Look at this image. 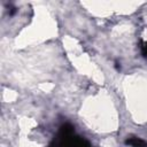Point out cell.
Wrapping results in <instances>:
<instances>
[{
    "instance_id": "obj_1",
    "label": "cell",
    "mask_w": 147,
    "mask_h": 147,
    "mask_svg": "<svg viewBox=\"0 0 147 147\" xmlns=\"http://www.w3.org/2000/svg\"><path fill=\"white\" fill-rule=\"evenodd\" d=\"M79 113L82 121L96 133H111L118 126V113L114 102L101 91L86 98Z\"/></svg>"
},
{
    "instance_id": "obj_2",
    "label": "cell",
    "mask_w": 147,
    "mask_h": 147,
    "mask_svg": "<svg viewBox=\"0 0 147 147\" xmlns=\"http://www.w3.org/2000/svg\"><path fill=\"white\" fill-rule=\"evenodd\" d=\"M122 91L132 119L137 123H147V71L126 75L122 80Z\"/></svg>"
}]
</instances>
